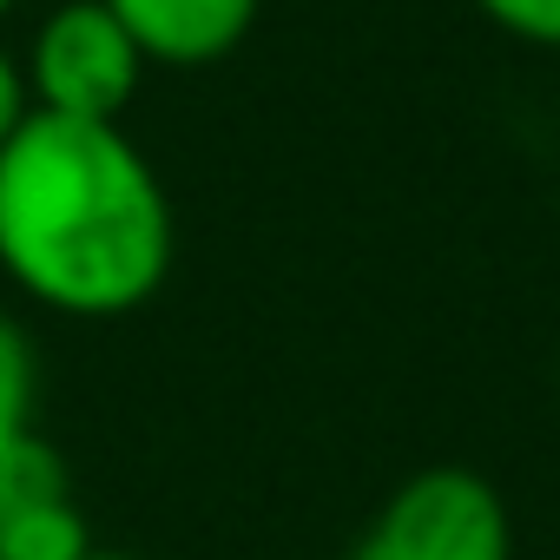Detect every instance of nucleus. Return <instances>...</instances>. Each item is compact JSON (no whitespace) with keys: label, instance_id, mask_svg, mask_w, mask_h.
Returning <instances> with one entry per match:
<instances>
[{"label":"nucleus","instance_id":"f257e3e1","mask_svg":"<svg viewBox=\"0 0 560 560\" xmlns=\"http://www.w3.org/2000/svg\"><path fill=\"white\" fill-rule=\"evenodd\" d=\"M0 270L60 317H126L172 270L152 159L93 119L27 113L0 145Z\"/></svg>","mask_w":560,"mask_h":560},{"label":"nucleus","instance_id":"f03ea898","mask_svg":"<svg viewBox=\"0 0 560 560\" xmlns=\"http://www.w3.org/2000/svg\"><path fill=\"white\" fill-rule=\"evenodd\" d=\"M350 560H514V514L481 468L435 462L383 494Z\"/></svg>","mask_w":560,"mask_h":560},{"label":"nucleus","instance_id":"7ed1b4c3","mask_svg":"<svg viewBox=\"0 0 560 560\" xmlns=\"http://www.w3.org/2000/svg\"><path fill=\"white\" fill-rule=\"evenodd\" d=\"M145 73V54L132 47V34L100 8V0H67L54 8L27 47V106L54 113V119H93V126H119V113L132 106Z\"/></svg>","mask_w":560,"mask_h":560},{"label":"nucleus","instance_id":"20e7f679","mask_svg":"<svg viewBox=\"0 0 560 560\" xmlns=\"http://www.w3.org/2000/svg\"><path fill=\"white\" fill-rule=\"evenodd\" d=\"M132 34V47L159 67H211L250 27L264 0H100Z\"/></svg>","mask_w":560,"mask_h":560},{"label":"nucleus","instance_id":"39448f33","mask_svg":"<svg viewBox=\"0 0 560 560\" xmlns=\"http://www.w3.org/2000/svg\"><path fill=\"white\" fill-rule=\"evenodd\" d=\"M86 553H93V527L73 494L0 514V560H86Z\"/></svg>","mask_w":560,"mask_h":560},{"label":"nucleus","instance_id":"423d86ee","mask_svg":"<svg viewBox=\"0 0 560 560\" xmlns=\"http://www.w3.org/2000/svg\"><path fill=\"white\" fill-rule=\"evenodd\" d=\"M67 494H73L67 462H60V448H54L40 429L0 448V514H14V508H40V501H67Z\"/></svg>","mask_w":560,"mask_h":560},{"label":"nucleus","instance_id":"0eeeda50","mask_svg":"<svg viewBox=\"0 0 560 560\" xmlns=\"http://www.w3.org/2000/svg\"><path fill=\"white\" fill-rule=\"evenodd\" d=\"M34 396H40V363L27 330L0 311V448L34 435Z\"/></svg>","mask_w":560,"mask_h":560},{"label":"nucleus","instance_id":"6e6552de","mask_svg":"<svg viewBox=\"0 0 560 560\" xmlns=\"http://www.w3.org/2000/svg\"><path fill=\"white\" fill-rule=\"evenodd\" d=\"M475 8L527 47H560V0H475Z\"/></svg>","mask_w":560,"mask_h":560},{"label":"nucleus","instance_id":"1a4fd4ad","mask_svg":"<svg viewBox=\"0 0 560 560\" xmlns=\"http://www.w3.org/2000/svg\"><path fill=\"white\" fill-rule=\"evenodd\" d=\"M27 113H34V106H27V80H21V67H14L8 54H0V145L21 132Z\"/></svg>","mask_w":560,"mask_h":560},{"label":"nucleus","instance_id":"9d476101","mask_svg":"<svg viewBox=\"0 0 560 560\" xmlns=\"http://www.w3.org/2000/svg\"><path fill=\"white\" fill-rule=\"evenodd\" d=\"M86 560H139V553H119V547H93Z\"/></svg>","mask_w":560,"mask_h":560},{"label":"nucleus","instance_id":"9b49d317","mask_svg":"<svg viewBox=\"0 0 560 560\" xmlns=\"http://www.w3.org/2000/svg\"><path fill=\"white\" fill-rule=\"evenodd\" d=\"M553 383H560V350H553Z\"/></svg>","mask_w":560,"mask_h":560},{"label":"nucleus","instance_id":"f8f14e48","mask_svg":"<svg viewBox=\"0 0 560 560\" xmlns=\"http://www.w3.org/2000/svg\"><path fill=\"white\" fill-rule=\"evenodd\" d=\"M8 8H14V0H0V14H8Z\"/></svg>","mask_w":560,"mask_h":560}]
</instances>
